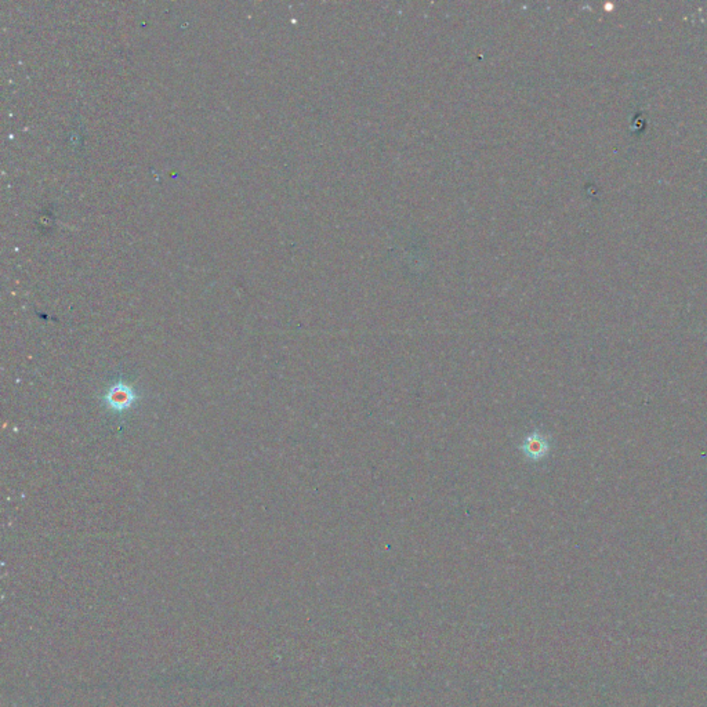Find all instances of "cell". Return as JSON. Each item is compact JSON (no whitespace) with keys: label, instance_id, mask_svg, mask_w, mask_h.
<instances>
[{"label":"cell","instance_id":"cell-1","mask_svg":"<svg viewBox=\"0 0 707 707\" xmlns=\"http://www.w3.org/2000/svg\"><path fill=\"white\" fill-rule=\"evenodd\" d=\"M106 404L114 410H127L136 402V393L126 384L114 385L105 395Z\"/></svg>","mask_w":707,"mask_h":707},{"label":"cell","instance_id":"cell-2","mask_svg":"<svg viewBox=\"0 0 707 707\" xmlns=\"http://www.w3.org/2000/svg\"><path fill=\"white\" fill-rule=\"evenodd\" d=\"M528 449L530 451V454L533 456H540L542 454L546 452V445L542 439H530V445H528Z\"/></svg>","mask_w":707,"mask_h":707}]
</instances>
